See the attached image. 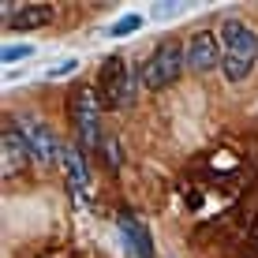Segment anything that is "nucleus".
Here are the masks:
<instances>
[{"label":"nucleus","instance_id":"obj_1","mask_svg":"<svg viewBox=\"0 0 258 258\" xmlns=\"http://www.w3.org/2000/svg\"><path fill=\"white\" fill-rule=\"evenodd\" d=\"M258 60V34L239 19L221 23V71L228 83H243Z\"/></svg>","mask_w":258,"mask_h":258},{"label":"nucleus","instance_id":"obj_2","mask_svg":"<svg viewBox=\"0 0 258 258\" xmlns=\"http://www.w3.org/2000/svg\"><path fill=\"white\" fill-rule=\"evenodd\" d=\"M183 68H187V52H183L180 45H172V41H165V45H157L154 56L146 60L142 83H146L150 90H165V86H172L176 79L183 75Z\"/></svg>","mask_w":258,"mask_h":258},{"label":"nucleus","instance_id":"obj_3","mask_svg":"<svg viewBox=\"0 0 258 258\" xmlns=\"http://www.w3.org/2000/svg\"><path fill=\"white\" fill-rule=\"evenodd\" d=\"M135 94V83H131V68L123 60H109L105 68V83H101V97L109 109H123Z\"/></svg>","mask_w":258,"mask_h":258},{"label":"nucleus","instance_id":"obj_4","mask_svg":"<svg viewBox=\"0 0 258 258\" xmlns=\"http://www.w3.org/2000/svg\"><path fill=\"white\" fill-rule=\"evenodd\" d=\"M97 97L94 90H79L75 94V101H71V120H75V127H79V135H83V146H97Z\"/></svg>","mask_w":258,"mask_h":258},{"label":"nucleus","instance_id":"obj_5","mask_svg":"<svg viewBox=\"0 0 258 258\" xmlns=\"http://www.w3.org/2000/svg\"><path fill=\"white\" fill-rule=\"evenodd\" d=\"M221 64V45H217V34L210 30H199L195 38L187 41V68L195 71H213Z\"/></svg>","mask_w":258,"mask_h":258},{"label":"nucleus","instance_id":"obj_6","mask_svg":"<svg viewBox=\"0 0 258 258\" xmlns=\"http://www.w3.org/2000/svg\"><path fill=\"white\" fill-rule=\"evenodd\" d=\"M23 139H26V146H30V157H34V161H41V165H49L52 157L60 154L56 139H52L49 127H41V123H26V127H23Z\"/></svg>","mask_w":258,"mask_h":258},{"label":"nucleus","instance_id":"obj_7","mask_svg":"<svg viewBox=\"0 0 258 258\" xmlns=\"http://www.w3.org/2000/svg\"><path fill=\"white\" fill-rule=\"evenodd\" d=\"M120 232H123V239H127V247H131L135 258H154V239H150L146 225H142L139 217H127V213H123L120 217Z\"/></svg>","mask_w":258,"mask_h":258},{"label":"nucleus","instance_id":"obj_8","mask_svg":"<svg viewBox=\"0 0 258 258\" xmlns=\"http://www.w3.org/2000/svg\"><path fill=\"white\" fill-rule=\"evenodd\" d=\"M12 30H34V26L52 23V8L49 4H19L12 15H4Z\"/></svg>","mask_w":258,"mask_h":258},{"label":"nucleus","instance_id":"obj_9","mask_svg":"<svg viewBox=\"0 0 258 258\" xmlns=\"http://www.w3.org/2000/svg\"><path fill=\"white\" fill-rule=\"evenodd\" d=\"M60 161H64V168H68V183H71V191L83 199L86 187H90V172H86L83 154H79V150H64V154H60Z\"/></svg>","mask_w":258,"mask_h":258},{"label":"nucleus","instance_id":"obj_10","mask_svg":"<svg viewBox=\"0 0 258 258\" xmlns=\"http://www.w3.org/2000/svg\"><path fill=\"white\" fill-rule=\"evenodd\" d=\"M30 157V146H26V139L19 135V131H8L4 127V172H19L23 161Z\"/></svg>","mask_w":258,"mask_h":258},{"label":"nucleus","instance_id":"obj_11","mask_svg":"<svg viewBox=\"0 0 258 258\" xmlns=\"http://www.w3.org/2000/svg\"><path fill=\"white\" fill-rule=\"evenodd\" d=\"M142 26V15H123V19H116L109 26V38H123V34H135Z\"/></svg>","mask_w":258,"mask_h":258},{"label":"nucleus","instance_id":"obj_12","mask_svg":"<svg viewBox=\"0 0 258 258\" xmlns=\"http://www.w3.org/2000/svg\"><path fill=\"white\" fill-rule=\"evenodd\" d=\"M26 56H30V45H4V52H0L4 64H15V60H26Z\"/></svg>","mask_w":258,"mask_h":258},{"label":"nucleus","instance_id":"obj_13","mask_svg":"<svg viewBox=\"0 0 258 258\" xmlns=\"http://www.w3.org/2000/svg\"><path fill=\"white\" fill-rule=\"evenodd\" d=\"M79 68V60H64V64H56V68H52L49 71V79H60V75H71V71H75Z\"/></svg>","mask_w":258,"mask_h":258},{"label":"nucleus","instance_id":"obj_14","mask_svg":"<svg viewBox=\"0 0 258 258\" xmlns=\"http://www.w3.org/2000/svg\"><path fill=\"white\" fill-rule=\"evenodd\" d=\"M251 239L258 243V217H254V225H251Z\"/></svg>","mask_w":258,"mask_h":258}]
</instances>
